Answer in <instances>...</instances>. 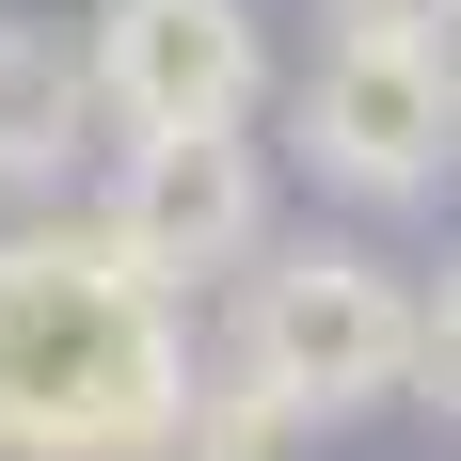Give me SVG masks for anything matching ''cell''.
<instances>
[{"label":"cell","instance_id":"cell-1","mask_svg":"<svg viewBox=\"0 0 461 461\" xmlns=\"http://www.w3.org/2000/svg\"><path fill=\"white\" fill-rule=\"evenodd\" d=\"M176 286L95 223H0V461H176Z\"/></svg>","mask_w":461,"mask_h":461},{"label":"cell","instance_id":"cell-6","mask_svg":"<svg viewBox=\"0 0 461 461\" xmlns=\"http://www.w3.org/2000/svg\"><path fill=\"white\" fill-rule=\"evenodd\" d=\"M80 128H95L80 64H64V48H32V32H0V207H64Z\"/></svg>","mask_w":461,"mask_h":461},{"label":"cell","instance_id":"cell-7","mask_svg":"<svg viewBox=\"0 0 461 461\" xmlns=\"http://www.w3.org/2000/svg\"><path fill=\"white\" fill-rule=\"evenodd\" d=\"M271 446H303V429H286V398L239 366V350L176 382V461H271Z\"/></svg>","mask_w":461,"mask_h":461},{"label":"cell","instance_id":"cell-4","mask_svg":"<svg viewBox=\"0 0 461 461\" xmlns=\"http://www.w3.org/2000/svg\"><path fill=\"white\" fill-rule=\"evenodd\" d=\"M80 95H95V128H112V143L255 128V95H271V32H255V0H95Z\"/></svg>","mask_w":461,"mask_h":461},{"label":"cell","instance_id":"cell-9","mask_svg":"<svg viewBox=\"0 0 461 461\" xmlns=\"http://www.w3.org/2000/svg\"><path fill=\"white\" fill-rule=\"evenodd\" d=\"M334 32H461V0H334Z\"/></svg>","mask_w":461,"mask_h":461},{"label":"cell","instance_id":"cell-2","mask_svg":"<svg viewBox=\"0 0 461 461\" xmlns=\"http://www.w3.org/2000/svg\"><path fill=\"white\" fill-rule=\"evenodd\" d=\"M239 366L286 398V429H334V414H382L414 382V286L382 271L366 239H255L239 255Z\"/></svg>","mask_w":461,"mask_h":461},{"label":"cell","instance_id":"cell-5","mask_svg":"<svg viewBox=\"0 0 461 461\" xmlns=\"http://www.w3.org/2000/svg\"><path fill=\"white\" fill-rule=\"evenodd\" d=\"M95 239L128 255L143 286H207L271 239V176L239 128H159V143H112V191H95Z\"/></svg>","mask_w":461,"mask_h":461},{"label":"cell","instance_id":"cell-3","mask_svg":"<svg viewBox=\"0 0 461 461\" xmlns=\"http://www.w3.org/2000/svg\"><path fill=\"white\" fill-rule=\"evenodd\" d=\"M286 143L350 207H429L461 176V32H334L286 95Z\"/></svg>","mask_w":461,"mask_h":461},{"label":"cell","instance_id":"cell-8","mask_svg":"<svg viewBox=\"0 0 461 461\" xmlns=\"http://www.w3.org/2000/svg\"><path fill=\"white\" fill-rule=\"evenodd\" d=\"M398 398H429V414H461V255H446V271L414 286V382H398Z\"/></svg>","mask_w":461,"mask_h":461}]
</instances>
